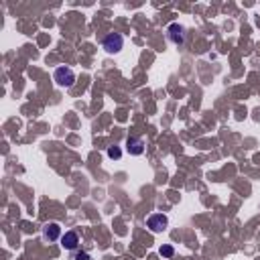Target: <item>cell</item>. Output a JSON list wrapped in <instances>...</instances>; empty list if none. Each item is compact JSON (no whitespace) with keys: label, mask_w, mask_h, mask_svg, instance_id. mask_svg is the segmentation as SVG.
Listing matches in <instances>:
<instances>
[{"label":"cell","mask_w":260,"mask_h":260,"mask_svg":"<svg viewBox=\"0 0 260 260\" xmlns=\"http://www.w3.org/2000/svg\"><path fill=\"white\" fill-rule=\"evenodd\" d=\"M53 81L59 86V88H71L76 84V74H74V69L71 67H65V65H61L53 71Z\"/></svg>","instance_id":"1"},{"label":"cell","mask_w":260,"mask_h":260,"mask_svg":"<svg viewBox=\"0 0 260 260\" xmlns=\"http://www.w3.org/2000/svg\"><path fill=\"white\" fill-rule=\"evenodd\" d=\"M102 47H104V51H106V53H110V55L120 53L122 47H124V37H122L120 33H110V35L104 37Z\"/></svg>","instance_id":"2"},{"label":"cell","mask_w":260,"mask_h":260,"mask_svg":"<svg viewBox=\"0 0 260 260\" xmlns=\"http://www.w3.org/2000/svg\"><path fill=\"white\" fill-rule=\"evenodd\" d=\"M167 226H169V220H167V215H163V214H153L147 217V228L153 234L163 232Z\"/></svg>","instance_id":"3"},{"label":"cell","mask_w":260,"mask_h":260,"mask_svg":"<svg viewBox=\"0 0 260 260\" xmlns=\"http://www.w3.org/2000/svg\"><path fill=\"white\" fill-rule=\"evenodd\" d=\"M167 37L173 45H183L185 41V29L179 25V23H173L167 27Z\"/></svg>","instance_id":"4"},{"label":"cell","mask_w":260,"mask_h":260,"mask_svg":"<svg viewBox=\"0 0 260 260\" xmlns=\"http://www.w3.org/2000/svg\"><path fill=\"white\" fill-rule=\"evenodd\" d=\"M61 236H63V234H61V226L57 222H49V224L43 226V238H45V240L55 242V240H59Z\"/></svg>","instance_id":"5"},{"label":"cell","mask_w":260,"mask_h":260,"mask_svg":"<svg viewBox=\"0 0 260 260\" xmlns=\"http://www.w3.org/2000/svg\"><path fill=\"white\" fill-rule=\"evenodd\" d=\"M61 246H63L65 250H76V248L79 246V236H77V232H74V230L65 232L63 236H61Z\"/></svg>","instance_id":"6"},{"label":"cell","mask_w":260,"mask_h":260,"mask_svg":"<svg viewBox=\"0 0 260 260\" xmlns=\"http://www.w3.org/2000/svg\"><path fill=\"white\" fill-rule=\"evenodd\" d=\"M126 151L134 157H138V154L144 153V140L142 138H128L126 140Z\"/></svg>","instance_id":"7"},{"label":"cell","mask_w":260,"mask_h":260,"mask_svg":"<svg viewBox=\"0 0 260 260\" xmlns=\"http://www.w3.org/2000/svg\"><path fill=\"white\" fill-rule=\"evenodd\" d=\"M106 154H108L110 159H120V157H122V151H120L118 147H108Z\"/></svg>","instance_id":"8"},{"label":"cell","mask_w":260,"mask_h":260,"mask_svg":"<svg viewBox=\"0 0 260 260\" xmlns=\"http://www.w3.org/2000/svg\"><path fill=\"white\" fill-rule=\"evenodd\" d=\"M161 256H165V258H171L173 254H175V250H173V246H161Z\"/></svg>","instance_id":"9"},{"label":"cell","mask_w":260,"mask_h":260,"mask_svg":"<svg viewBox=\"0 0 260 260\" xmlns=\"http://www.w3.org/2000/svg\"><path fill=\"white\" fill-rule=\"evenodd\" d=\"M76 260H90V254H88V252H79V254L76 256Z\"/></svg>","instance_id":"10"}]
</instances>
